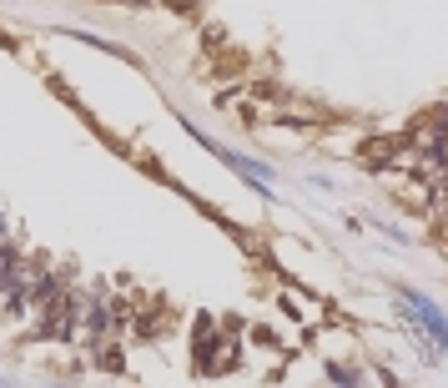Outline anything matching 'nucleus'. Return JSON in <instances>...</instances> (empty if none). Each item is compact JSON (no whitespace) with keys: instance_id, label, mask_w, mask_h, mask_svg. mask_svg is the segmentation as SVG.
<instances>
[{"instance_id":"obj_1","label":"nucleus","mask_w":448,"mask_h":388,"mask_svg":"<svg viewBox=\"0 0 448 388\" xmlns=\"http://www.w3.org/2000/svg\"><path fill=\"white\" fill-rule=\"evenodd\" d=\"M403 308H408V313H418L423 333L433 338V348H443V343H448V323H443V313H438L428 298H418V293H403Z\"/></svg>"},{"instance_id":"obj_2","label":"nucleus","mask_w":448,"mask_h":388,"mask_svg":"<svg viewBox=\"0 0 448 388\" xmlns=\"http://www.w3.org/2000/svg\"><path fill=\"white\" fill-rule=\"evenodd\" d=\"M0 383H6V378H0Z\"/></svg>"}]
</instances>
